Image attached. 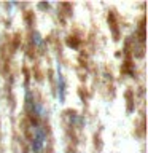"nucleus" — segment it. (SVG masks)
I'll list each match as a JSON object with an SVG mask.
<instances>
[{"mask_svg":"<svg viewBox=\"0 0 148 153\" xmlns=\"http://www.w3.org/2000/svg\"><path fill=\"white\" fill-rule=\"evenodd\" d=\"M46 145V131L41 126L33 128V137H32V150L33 153H41Z\"/></svg>","mask_w":148,"mask_h":153,"instance_id":"f257e3e1","label":"nucleus"},{"mask_svg":"<svg viewBox=\"0 0 148 153\" xmlns=\"http://www.w3.org/2000/svg\"><path fill=\"white\" fill-rule=\"evenodd\" d=\"M57 94H59V100L64 102V99H65V80L61 74L57 75Z\"/></svg>","mask_w":148,"mask_h":153,"instance_id":"f03ea898","label":"nucleus"}]
</instances>
